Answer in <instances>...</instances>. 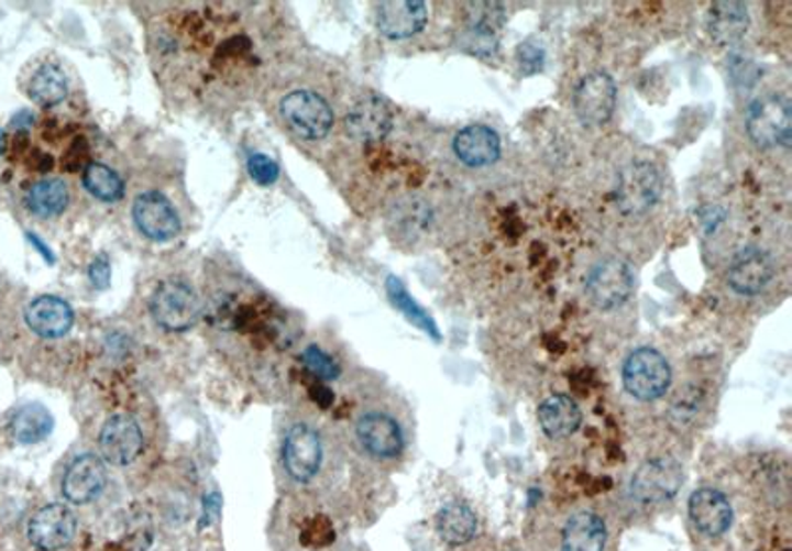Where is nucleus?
Here are the masks:
<instances>
[{"label":"nucleus","instance_id":"obj_1","mask_svg":"<svg viewBox=\"0 0 792 551\" xmlns=\"http://www.w3.org/2000/svg\"><path fill=\"white\" fill-rule=\"evenodd\" d=\"M151 318L167 331H187L205 316V300L193 282L170 276L158 282L148 300Z\"/></svg>","mask_w":792,"mask_h":551},{"label":"nucleus","instance_id":"obj_2","mask_svg":"<svg viewBox=\"0 0 792 551\" xmlns=\"http://www.w3.org/2000/svg\"><path fill=\"white\" fill-rule=\"evenodd\" d=\"M279 118L299 141L326 140L336 123L329 101L311 90H294L279 100Z\"/></svg>","mask_w":792,"mask_h":551},{"label":"nucleus","instance_id":"obj_3","mask_svg":"<svg viewBox=\"0 0 792 551\" xmlns=\"http://www.w3.org/2000/svg\"><path fill=\"white\" fill-rule=\"evenodd\" d=\"M745 128L752 143L765 150L789 145L792 135L791 103L774 93L757 98L747 108Z\"/></svg>","mask_w":792,"mask_h":551},{"label":"nucleus","instance_id":"obj_4","mask_svg":"<svg viewBox=\"0 0 792 551\" xmlns=\"http://www.w3.org/2000/svg\"><path fill=\"white\" fill-rule=\"evenodd\" d=\"M282 462L292 481H314L323 464V441L311 422L297 421L287 427L282 441Z\"/></svg>","mask_w":792,"mask_h":551},{"label":"nucleus","instance_id":"obj_5","mask_svg":"<svg viewBox=\"0 0 792 551\" xmlns=\"http://www.w3.org/2000/svg\"><path fill=\"white\" fill-rule=\"evenodd\" d=\"M623 382L626 392L630 393L634 399L653 401L668 392L672 372L660 351L640 348L624 361Z\"/></svg>","mask_w":792,"mask_h":551},{"label":"nucleus","instance_id":"obj_6","mask_svg":"<svg viewBox=\"0 0 792 551\" xmlns=\"http://www.w3.org/2000/svg\"><path fill=\"white\" fill-rule=\"evenodd\" d=\"M662 195V177L652 163L636 161L624 167L616 183V207L624 214H642Z\"/></svg>","mask_w":792,"mask_h":551},{"label":"nucleus","instance_id":"obj_7","mask_svg":"<svg viewBox=\"0 0 792 551\" xmlns=\"http://www.w3.org/2000/svg\"><path fill=\"white\" fill-rule=\"evenodd\" d=\"M131 214L138 231L148 241H173L183 231L177 209L163 192L145 191L138 195L131 207Z\"/></svg>","mask_w":792,"mask_h":551},{"label":"nucleus","instance_id":"obj_8","mask_svg":"<svg viewBox=\"0 0 792 551\" xmlns=\"http://www.w3.org/2000/svg\"><path fill=\"white\" fill-rule=\"evenodd\" d=\"M634 274L626 262L606 258L586 278V294L598 310H616L632 296Z\"/></svg>","mask_w":792,"mask_h":551},{"label":"nucleus","instance_id":"obj_9","mask_svg":"<svg viewBox=\"0 0 792 551\" xmlns=\"http://www.w3.org/2000/svg\"><path fill=\"white\" fill-rule=\"evenodd\" d=\"M576 118L588 128L603 125L616 108V84L608 74L594 71L581 80L573 96Z\"/></svg>","mask_w":792,"mask_h":551},{"label":"nucleus","instance_id":"obj_10","mask_svg":"<svg viewBox=\"0 0 792 551\" xmlns=\"http://www.w3.org/2000/svg\"><path fill=\"white\" fill-rule=\"evenodd\" d=\"M143 431L135 417L116 415L99 431L101 459L113 466H128L143 451Z\"/></svg>","mask_w":792,"mask_h":551},{"label":"nucleus","instance_id":"obj_11","mask_svg":"<svg viewBox=\"0 0 792 551\" xmlns=\"http://www.w3.org/2000/svg\"><path fill=\"white\" fill-rule=\"evenodd\" d=\"M78 520L76 514L64 504H50L32 516L29 524V540L42 551H58L68 548L76 538Z\"/></svg>","mask_w":792,"mask_h":551},{"label":"nucleus","instance_id":"obj_12","mask_svg":"<svg viewBox=\"0 0 792 551\" xmlns=\"http://www.w3.org/2000/svg\"><path fill=\"white\" fill-rule=\"evenodd\" d=\"M468 9V22L460 46L475 56L490 58L497 51V36L504 29V7L497 2H475Z\"/></svg>","mask_w":792,"mask_h":551},{"label":"nucleus","instance_id":"obj_13","mask_svg":"<svg viewBox=\"0 0 792 551\" xmlns=\"http://www.w3.org/2000/svg\"><path fill=\"white\" fill-rule=\"evenodd\" d=\"M108 484L106 461L98 454H79L69 462L62 478V492L66 500L78 506H86L98 500Z\"/></svg>","mask_w":792,"mask_h":551},{"label":"nucleus","instance_id":"obj_14","mask_svg":"<svg viewBox=\"0 0 792 551\" xmlns=\"http://www.w3.org/2000/svg\"><path fill=\"white\" fill-rule=\"evenodd\" d=\"M361 447L375 459H395L403 451V431L398 422L383 411H369L355 425Z\"/></svg>","mask_w":792,"mask_h":551},{"label":"nucleus","instance_id":"obj_15","mask_svg":"<svg viewBox=\"0 0 792 551\" xmlns=\"http://www.w3.org/2000/svg\"><path fill=\"white\" fill-rule=\"evenodd\" d=\"M774 276L771 254L759 246H745L733 256L727 280L737 294L752 296L769 286Z\"/></svg>","mask_w":792,"mask_h":551},{"label":"nucleus","instance_id":"obj_16","mask_svg":"<svg viewBox=\"0 0 792 551\" xmlns=\"http://www.w3.org/2000/svg\"><path fill=\"white\" fill-rule=\"evenodd\" d=\"M345 130L353 140L375 143L393 130V111L383 98L365 96L346 111Z\"/></svg>","mask_w":792,"mask_h":551},{"label":"nucleus","instance_id":"obj_17","mask_svg":"<svg viewBox=\"0 0 792 551\" xmlns=\"http://www.w3.org/2000/svg\"><path fill=\"white\" fill-rule=\"evenodd\" d=\"M24 321L32 333L46 340H56L74 328L76 313L68 301L46 294L30 301L24 310Z\"/></svg>","mask_w":792,"mask_h":551},{"label":"nucleus","instance_id":"obj_18","mask_svg":"<svg viewBox=\"0 0 792 551\" xmlns=\"http://www.w3.org/2000/svg\"><path fill=\"white\" fill-rule=\"evenodd\" d=\"M682 484V469L672 459H656L638 469L632 478L634 496L642 502L672 498Z\"/></svg>","mask_w":792,"mask_h":551},{"label":"nucleus","instance_id":"obj_19","mask_svg":"<svg viewBox=\"0 0 792 551\" xmlns=\"http://www.w3.org/2000/svg\"><path fill=\"white\" fill-rule=\"evenodd\" d=\"M428 21L425 2L393 0L376 7V29L391 41H405L422 31Z\"/></svg>","mask_w":792,"mask_h":551},{"label":"nucleus","instance_id":"obj_20","mask_svg":"<svg viewBox=\"0 0 792 551\" xmlns=\"http://www.w3.org/2000/svg\"><path fill=\"white\" fill-rule=\"evenodd\" d=\"M690 518L695 528L705 536H722L729 530L733 520L732 504L722 492L702 488L690 498Z\"/></svg>","mask_w":792,"mask_h":551},{"label":"nucleus","instance_id":"obj_21","mask_svg":"<svg viewBox=\"0 0 792 551\" xmlns=\"http://www.w3.org/2000/svg\"><path fill=\"white\" fill-rule=\"evenodd\" d=\"M454 153L468 167H487L499 159L502 141L487 125H468L454 137Z\"/></svg>","mask_w":792,"mask_h":551},{"label":"nucleus","instance_id":"obj_22","mask_svg":"<svg viewBox=\"0 0 792 551\" xmlns=\"http://www.w3.org/2000/svg\"><path fill=\"white\" fill-rule=\"evenodd\" d=\"M707 29L713 41L722 46L739 44L749 31V12L741 2H715L710 11Z\"/></svg>","mask_w":792,"mask_h":551},{"label":"nucleus","instance_id":"obj_23","mask_svg":"<svg viewBox=\"0 0 792 551\" xmlns=\"http://www.w3.org/2000/svg\"><path fill=\"white\" fill-rule=\"evenodd\" d=\"M581 409L579 405L566 395H553L539 407V422L547 437L564 439L571 437L581 425Z\"/></svg>","mask_w":792,"mask_h":551},{"label":"nucleus","instance_id":"obj_24","mask_svg":"<svg viewBox=\"0 0 792 551\" xmlns=\"http://www.w3.org/2000/svg\"><path fill=\"white\" fill-rule=\"evenodd\" d=\"M69 199V187L64 180L42 179L30 185L24 202L32 214L40 219H52L68 209Z\"/></svg>","mask_w":792,"mask_h":551},{"label":"nucleus","instance_id":"obj_25","mask_svg":"<svg viewBox=\"0 0 792 551\" xmlns=\"http://www.w3.org/2000/svg\"><path fill=\"white\" fill-rule=\"evenodd\" d=\"M26 93L40 108H56L68 96V78L58 64L46 62L30 76Z\"/></svg>","mask_w":792,"mask_h":551},{"label":"nucleus","instance_id":"obj_26","mask_svg":"<svg viewBox=\"0 0 792 551\" xmlns=\"http://www.w3.org/2000/svg\"><path fill=\"white\" fill-rule=\"evenodd\" d=\"M606 530L598 516L583 511L566 521L563 551H603Z\"/></svg>","mask_w":792,"mask_h":551},{"label":"nucleus","instance_id":"obj_27","mask_svg":"<svg viewBox=\"0 0 792 551\" xmlns=\"http://www.w3.org/2000/svg\"><path fill=\"white\" fill-rule=\"evenodd\" d=\"M436 528L446 543L460 546V543H465L474 538L475 530H477V518L470 506L452 502L438 511Z\"/></svg>","mask_w":792,"mask_h":551},{"label":"nucleus","instance_id":"obj_28","mask_svg":"<svg viewBox=\"0 0 792 551\" xmlns=\"http://www.w3.org/2000/svg\"><path fill=\"white\" fill-rule=\"evenodd\" d=\"M54 429V419L42 405H26L12 419V434L22 444L44 441Z\"/></svg>","mask_w":792,"mask_h":551},{"label":"nucleus","instance_id":"obj_29","mask_svg":"<svg viewBox=\"0 0 792 551\" xmlns=\"http://www.w3.org/2000/svg\"><path fill=\"white\" fill-rule=\"evenodd\" d=\"M84 187L88 189L98 201L118 202L125 195V183L118 170L111 169L103 163H89L84 169Z\"/></svg>","mask_w":792,"mask_h":551},{"label":"nucleus","instance_id":"obj_30","mask_svg":"<svg viewBox=\"0 0 792 551\" xmlns=\"http://www.w3.org/2000/svg\"><path fill=\"white\" fill-rule=\"evenodd\" d=\"M386 291H388V298H391V301L395 304L398 310L405 313L408 320L413 321L415 326H418L420 330L426 331V333H430L432 338H440L435 320H432V318H430V316H428V313H426V311L422 310L415 300H413V296L406 291L405 286H403V282L395 278V276H391V278L386 280Z\"/></svg>","mask_w":792,"mask_h":551},{"label":"nucleus","instance_id":"obj_31","mask_svg":"<svg viewBox=\"0 0 792 551\" xmlns=\"http://www.w3.org/2000/svg\"><path fill=\"white\" fill-rule=\"evenodd\" d=\"M301 361H304L307 372L316 375L317 379H321V382H333L341 373L337 361L331 355H327L319 345H307L301 353Z\"/></svg>","mask_w":792,"mask_h":551},{"label":"nucleus","instance_id":"obj_32","mask_svg":"<svg viewBox=\"0 0 792 551\" xmlns=\"http://www.w3.org/2000/svg\"><path fill=\"white\" fill-rule=\"evenodd\" d=\"M246 167L250 177L256 180L260 187L276 185L277 179H279V165L264 153H252L248 157Z\"/></svg>","mask_w":792,"mask_h":551},{"label":"nucleus","instance_id":"obj_33","mask_svg":"<svg viewBox=\"0 0 792 551\" xmlns=\"http://www.w3.org/2000/svg\"><path fill=\"white\" fill-rule=\"evenodd\" d=\"M517 62L525 76H534L543 70L544 48L539 42L527 41L517 48Z\"/></svg>","mask_w":792,"mask_h":551},{"label":"nucleus","instance_id":"obj_34","mask_svg":"<svg viewBox=\"0 0 792 551\" xmlns=\"http://www.w3.org/2000/svg\"><path fill=\"white\" fill-rule=\"evenodd\" d=\"M89 147L88 143L84 140H78L74 145H72V150L68 151V155L64 157V167L68 170L79 169V167H88L89 161Z\"/></svg>","mask_w":792,"mask_h":551},{"label":"nucleus","instance_id":"obj_35","mask_svg":"<svg viewBox=\"0 0 792 551\" xmlns=\"http://www.w3.org/2000/svg\"><path fill=\"white\" fill-rule=\"evenodd\" d=\"M88 276L96 288L103 290V288L108 286L109 280H111V268H109L108 258L98 256L96 261L91 262L88 268Z\"/></svg>","mask_w":792,"mask_h":551},{"label":"nucleus","instance_id":"obj_36","mask_svg":"<svg viewBox=\"0 0 792 551\" xmlns=\"http://www.w3.org/2000/svg\"><path fill=\"white\" fill-rule=\"evenodd\" d=\"M29 165L32 169L38 170V173H48V170L54 167V159H52L50 155H46V153L34 151V153L30 155Z\"/></svg>","mask_w":792,"mask_h":551},{"label":"nucleus","instance_id":"obj_37","mask_svg":"<svg viewBox=\"0 0 792 551\" xmlns=\"http://www.w3.org/2000/svg\"><path fill=\"white\" fill-rule=\"evenodd\" d=\"M7 147H9V137L4 131L0 130V155L7 151Z\"/></svg>","mask_w":792,"mask_h":551}]
</instances>
